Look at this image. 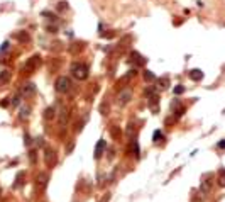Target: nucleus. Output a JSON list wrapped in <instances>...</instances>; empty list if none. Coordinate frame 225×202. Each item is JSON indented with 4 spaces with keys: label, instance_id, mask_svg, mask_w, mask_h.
I'll return each instance as SVG.
<instances>
[{
    "label": "nucleus",
    "instance_id": "obj_1",
    "mask_svg": "<svg viewBox=\"0 0 225 202\" xmlns=\"http://www.w3.org/2000/svg\"><path fill=\"white\" fill-rule=\"evenodd\" d=\"M41 63H42L41 55H32L27 61H25V65H24V71H27V73H34V71L37 70L39 66H41Z\"/></svg>",
    "mask_w": 225,
    "mask_h": 202
},
{
    "label": "nucleus",
    "instance_id": "obj_2",
    "mask_svg": "<svg viewBox=\"0 0 225 202\" xmlns=\"http://www.w3.org/2000/svg\"><path fill=\"white\" fill-rule=\"evenodd\" d=\"M71 73H73V77L78 78V80H85V78L88 77V66H86L85 63H73Z\"/></svg>",
    "mask_w": 225,
    "mask_h": 202
},
{
    "label": "nucleus",
    "instance_id": "obj_3",
    "mask_svg": "<svg viewBox=\"0 0 225 202\" xmlns=\"http://www.w3.org/2000/svg\"><path fill=\"white\" fill-rule=\"evenodd\" d=\"M54 88L58 90L59 93H66L71 90V80L68 77H58L56 83H54Z\"/></svg>",
    "mask_w": 225,
    "mask_h": 202
},
{
    "label": "nucleus",
    "instance_id": "obj_4",
    "mask_svg": "<svg viewBox=\"0 0 225 202\" xmlns=\"http://www.w3.org/2000/svg\"><path fill=\"white\" fill-rule=\"evenodd\" d=\"M146 95H147V104H149V107L152 109V112H158V104H159V95L154 92V88H147L146 90Z\"/></svg>",
    "mask_w": 225,
    "mask_h": 202
},
{
    "label": "nucleus",
    "instance_id": "obj_5",
    "mask_svg": "<svg viewBox=\"0 0 225 202\" xmlns=\"http://www.w3.org/2000/svg\"><path fill=\"white\" fill-rule=\"evenodd\" d=\"M132 99H134V93H132V90H129V88L120 90V93L117 95V102H119V105H120V107L127 105Z\"/></svg>",
    "mask_w": 225,
    "mask_h": 202
},
{
    "label": "nucleus",
    "instance_id": "obj_6",
    "mask_svg": "<svg viewBox=\"0 0 225 202\" xmlns=\"http://www.w3.org/2000/svg\"><path fill=\"white\" fill-rule=\"evenodd\" d=\"M58 161V156H56V151L53 148H46L44 150V163L48 165L49 168H53Z\"/></svg>",
    "mask_w": 225,
    "mask_h": 202
},
{
    "label": "nucleus",
    "instance_id": "obj_7",
    "mask_svg": "<svg viewBox=\"0 0 225 202\" xmlns=\"http://www.w3.org/2000/svg\"><path fill=\"white\" fill-rule=\"evenodd\" d=\"M171 109H173V114L176 115V117H180V115H183L184 112V107L181 105V102H180V99H175L171 102Z\"/></svg>",
    "mask_w": 225,
    "mask_h": 202
},
{
    "label": "nucleus",
    "instance_id": "obj_8",
    "mask_svg": "<svg viewBox=\"0 0 225 202\" xmlns=\"http://www.w3.org/2000/svg\"><path fill=\"white\" fill-rule=\"evenodd\" d=\"M105 150H107V143H105V139H100V141L97 143V146H95V158L97 160L102 158V155H103Z\"/></svg>",
    "mask_w": 225,
    "mask_h": 202
},
{
    "label": "nucleus",
    "instance_id": "obj_9",
    "mask_svg": "<svg viewBox=\"0 0 225 202\" xmlns=\"http://www.w3.org/2000/svg\"><path fill=\"white\" fill-rule=\"evenodd\" d=\"M210 189H212V180H210V175H206L200 183V190L203 194H206V192H210Z\"/></svg>",
    "mask_w": 225,
    "mask_h": 202
},
{
    "label": "nucleus",
    "instance_id": "obj_10",
    "mask_svg": "<svg viewBox=\"0 0 225 202\" xmlns=\"http://www.w3.org/2000/svg\"><path fill=\"white\" fill-rule=\"evenodd\" d=\"M36 92V87H34V83H31V82H29V83H24V87L22 88H20V95H31V93H34Z\"/></svg>",
    "mask_w": 225,
    "mask_h": 202
},
{
    "label": "nucleus",
    "instance_id": "obj_11",
    "mask_svg": "<svg viewBox=\"0 0 225 202\" xmlns=\"http://www.w3.org/2000/svg\"><path fill=\"white\" fill-rule=\"evenodd\" d=\"M48 180H49L48 173H39V175H37V187L41 190L46 189V187H48Z\"/></svg>",
    "mask_w": 225,
    "mask_h": 202
},
{
    "label": "nucleus",
    "instance_id": "obj_12",
    "mask_svg": "<svg viewBox=\"0 0 225 202\" xmlns=\"http://www.w3.org/2000/svg\"><path fill=\"white\" fill-rule=\"evenodd\" d=\"M10 77H12V73L9 70H2L0 71V85H7L10 82Z\"/></svg>",
    "mask_w": 225,
    "mask_h": 202
},
{
    "label": "nucleus",
    "instance_id": "obj_13",
    "mask_svg": "<svg viewBox=\"0 0 225 202\" xmlns=\"http://www.w3.org/2000/svg\"><path fill=\"white\" fill-rule=\"evenodd\" d=\"M188 75H190V78H191L193 82H200L201 78H203V71H201V70H191Z\"/></svg>",
    "mask_w": 225,
    "mask_h": 202
},
{
    "label": "nucleus",
    "instance_id": "obj_14",
    "mask_svg": "<svg viewBox=\"0 0 225 202\" xmlns=\"http://www.w3.org/2000/svg\"><path fill=\"white\" fill-rule=\"evenodd\" d=\"M130 58H132V61H136V65H137V66H142V65L146 63V60H144V58L141 56L139 53H136V51H134L132 55H130Z\"/></svg>",
    "mask_w": 225,
    "mask_h": 202
},
{
    "label": "nucleus",
    "instance_id": "obj_15",
    "mask_svg": "<svg viewBox=\"0 0 225 202\" xmlns=\"http://www.w3.org/2000/svg\"><path fill=\"white\" fill-rule=\"evenodd\" d=\"M53 117H56V107H48L44 110V119L46 121H51Z\"/></svg>",
    "mask_w": 225,
    "mask_h": 202
},
{
    "label": "nucleus",
    "instance_id": "obj_16",
    "mask_svg": "<svg viewBox=\"0 0 225 202\" xmlns=\"http://www.w3.org/2000/svg\"><path fill=\"white\" fill-rule=\"evenodd\" d=\"M29 115H31V107H29V105H24V107H20V114H19L20 121H24V119H27Z\"/></svg>",
    "mask_w": 225,
    "mask_h": 202
},
{
    "label": "nucleus",
    "instance_id": "obj_17",
    "mask_svg": "<svg viewBox=\"0 0 225 202\" xmlns=\"http://www.w3.org/2000/svg\"><path fill=\"white\" fill-rule=\"evenodd\" d=\"M66 121H68V109H66V107H63V109L59 110V124L64 126V124H66Z\"/></svg>",
    "mask_w": 225,
    "mask_h": 202
},
{
    "label": "nucleus",
    "instance_id": "obj_18",
    "mask_svg": "<svg viewBox=\"0 0 225 202\" xmlns=\"http://www.w3.org/2000/svg\"><path fill=\"white\" fill-rule=\"evenodd\" d=\"M110 134H112V138L114 139H120V128H119V126H112L110 128Z\"/></svg>",
    "mask_w": 225,
    "mask_h": 202
},
{
    "label": "nucleus",
    "instance_id": "obj_19",
    "mask_svg": "<svg viewBox=\"0 0 225 202\" xmlns=\"http://www.w3.org/2000/svg\"><path fill=\"white\" fill-rule=\"evenodd\" d=\"M220 187H225V168H220L219 170V178H217Z\"/></svg>",
    "mask_w": 225,
    "mask_h": 202
},
{
    "label": "nucleus",
    "instance_id": "obj_20",
    "mask_svg": "<svg viewBox=\"0 0 225 202\" xmlns=\"http://www.w3.org/2000/svg\"><path fill=\"white\" fill-rule=\"evenodd\" d=\"M136 73H137L136 70H130L129 73L125 75V77H122L120 80H119V83H125V82H129V80H130V78H132V77H136Z\"/></svg>",
    "mask_w": 225,
    "mask_h": 202
},
{
    "label": "nucleus",
    "instance_id": "obj_21",
    "mask_svg": "<svg viewBox=\"0 0 225 202\" xmlns=\"http://www.w3.org/2000/svg\"><path fill=\"white\" fill-rule=\"evenodd\" d=\"M162 138H164V134H162V131H161V129L154 131V134H152V141H154V143H159Z\"/></svg>",
    "mask_w": 225,
    "mask_h": 202
},
{
    "label": "nucleus",
    "instance_id": "obj_22",
    "mask_svg": "<svg viewBox=\"0 0 225 202\" xmlns=\"http://www.w3.org/2000/svg\"><path fill=\"white\" fill-rule=\"evenodd\" d=\"M159 87H161V90H166V88L169 87V78H168V77L159 78Z\"/></svg>",
    "mask_w": 225,
    "mask_h": 202
},
{
    "label": "nucleus",
    "instance_id": "obj_23",
    "mask_svg": "<svg viewBox=\"0 0 225 202\" xmlns=\"http://www.w3.org/2000/svg\"><path fill=\"white\" fill-rule=\"evenodd\" d=\"M20 104V93H17V95H14L12 99H10V105L12 107H17Z\"/></svg>",
    "mask_w": 225,
    "mask_h": 202
},
{
    "label": "nucleus",
    "instance_id": "obj_24",
    "mask_svg": "<svg viewBox=\"0 0 225 202\" xmlns=\"http://www.w3.org/2000/svg\"><path fill=\"white\" fill-rule=\"evenodd\" d=\"M24 175H25L24 172H19V173H17V177H15V183H14V187H20V183H22Z\"/></svg>",
    "mask_w": 225,
    "mask_h": 202
},
{
    "label": "nucleus",
    "instance_id": "obj_25",
    "mask_svg": "<svg viewBox=\"0 0 225 202\" xmlns=\"http://www.w3.org/2000/svg\"><path fill=\"white\" fill-rule=\"evenodd\" d=\"M15 38L19 39V41H29V34H27V32H20V34H17Z\"/></svg>",
    "mask_w": 225,
    "mask_h": 202
},
{
    "label": "nucleus",
    "instance_id": "obj_26",
    "mask_svg": "<svg viewBox=\"0 0 225 202\" xmlns=\"http://www.w3.org/2000/svg\"><path fill=\"white\" fill-rule=\"evenodd\" d=\"M132 151H134V155H136V158H139V143L137 141L132 143Z\"/></svg>",
    "mask_w": 225,
    "mask_h": 202
},
{
    "label": "nucleus",
    "instance_id": "obj_27",
    "mask_svg": "<svg viewBox=\"0 0 225 202\" xmlns=\"http://www.w3.org/2000/svg\"><path fill=\"white\" fill-rule=\"evenodd\" d=\"M134 132H136V128H134V124H129V128H127V136H129V138H132Z\"/></svg>",
    "mask_w": 225,
    "mask_h": 202
},
{
    "label": "nucleus",
    "instance_id": "obj_28",
    "mask_svg": "<svg viewBox=\"0 0 225 202\" xmlns=\"http://www.w3.org/2000/svg\"><path fill=\"white\" fill-rule=\"evenodd\" d=\"M144 77H146V80H149V82H154V78H156V77H154V75L151 73L149 70H147L146 73H144Z\"/></svg>",
    "mask_w": 225,
    "mask_h": 202
},
{
    "label": "nucleus",
    "instance_id": "obj_29",
    "mask_svg": "<svg viewBox=\"0 0 225 202\" xmlns=\"http://www.w3.org/2000/svg\"><path fill=\"white\" fill-rule=\"evenodd\" d=\"M29 160H31V163H32V165H36V151H34V150H32L31 153H29Z\"/></svg>",
    "mask_w": 225,
    "mask_h": 202
},
{
    "label": "nucleus",
    "instance_id": "obj_30",
    "mask_svg": "<svg viewBox=\"0 0 225 202\" xmlns=\"http://www.w3.org/2000/svg\"><path fill=\"white\" fill-rule=\"evenodd\" d=\"M100 112L102 114H108V104H102V107H100Z\"/></svg>",
    "mask_w": 225,
    "mask_h": 202
},
{
    "label": "nucleus",
    "instance_id": "obj_31",
    "mask_svg": "<svg viewBox=\"0 0 225 202\" xmlns=\"http://www.w3.org/2000/svg\"><path fill=\"white\" fill-rule=\"evenodd\" d=\"M73 148H75V143H73V141H71V143H70V144H68V146H66V153H68V155H70V153H71V151H73Z\"/></svg>",
    "mask_w": 225,
    "mask_h": 202
},
{
    "label": "nucleus",
    "instance_id": "obj_32",
    "mask_svg": "<svg viewBox=\"0 0 225 202\" xmlns=\"http://www.w3.org/2000/svg\"><path fill=\"white\" fill-rule=\"evenodd\" d=\"M184 92V87H176V88H175V93H178V95H180V93H183Z\"/></svg>",
    "mask_w": 225,
    "mask_h": 202
},
{
    "label": "nucleus",
    "instance_id": "obj_33",
    "mask_svg": "<svg viewBox=\"0 0 225 202\" xmlns=\"http://www.w3.org/2000/svg\"><path fill=\"white\" fill-rule=\"evenodd\" d=\"M24 143H25V144H31V138H29V134L24 136Z\"/></svg>",
    "mask_w": 225,
    "mask_h": 202
},
{
    "label": "nucleus",
    "instance_id": "obj_34",
    "mask_svg": "<svg viewBox=\"0 0 225 202\" xmlns=\"http://www.w3.org/2000/svg\"><path fill=\"white\" fill-rule=\"evenodd\" d=\"M217 146H219L220 150H225V139H223V141H220L219 144H217Z\"/></svg>",
    "mask_w": 225,
    "mask_h": 202
},
{
    "label": "nucleus",
    "instance_id": "obj_35",
    "mask_svg": "<svg viewBox=\"0 0 225 202\" xmlns=\"http://www.w3.org/2000/svg\"><path fill=\"white\" fill-rule=\"evenodd\" d=\"M108 200H110V194H107V195H105V197H103V199H102L100 202H108Z\"/></svg>",
    "mask_w": 225,
    "mask_h": 202
}]
</instances>
